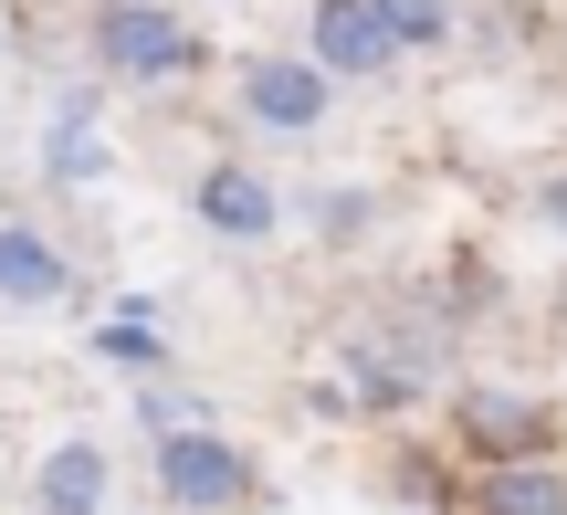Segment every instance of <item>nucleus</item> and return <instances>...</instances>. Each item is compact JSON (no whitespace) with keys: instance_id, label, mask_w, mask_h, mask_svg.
<instances>
[{"instance_id":"nucleus-13","label":"nucleus","mask_w":567,"mask_h":515,"mask_svg":"<svg viewBox=\"0 0 567 515\" xmlns=\"http://www.w3.org/2000/svg\"><path fill=\"white\" fill-rule=\"evenodd\" d=\"M536 222H547L557 243H567V179H547V189H536Z\"/></svg>"},{"instance_id":"nucleus-5","label":"nucleus","mask_w":567,"mask_h":515,"mask_svg":"<svg viewBox=\"0 0 567 515\" xmlns=\"http://www.w3.org/2000/svg\"><path fill=\"white\" fill-rule=\"evenodd\" d=\"M305 63H316L326 84H358V74H389L400 42L379 32L368 0H316V11H305Z\"/></svg>"},{"instance_id":"nucleus-12","label":"nucleus","mask_w":567,"mask_h":515,"mask_svg":"<svg viewBox=\"0 0 567 515\" xmlns=\"http://www.w3.org/2000/svg\"><path fill=\"white\" fill-rule=\"evenodd\" d=\"M105 358H116V369H137V379H147V369H158L168 348H158V327H137V316H116V327H105Z\"/></svg>"},{"instance_id":"nucleus-7","label":"nucleus","mask_w":567,"mask_h":515,"mask_svg":"<svg viewBox=\"0 0 567 515\" xmlns=\"http://www.w3.org/2000/svg\"><path fill=\"white\" fill-rule=\"evenodd\" d=\"M105 495H116V463H105V442H53L42 453V474H32V505L42 515H105Z\"/></svg>"},{"instance_id":"nucleus-2","label":"nucleus","mask_w":567,"mask_h":515,"mask_svg":"<svg viewBox=\"0 0 567 515\" xmlns=\"http://www.w3.org/2000/svg\"><path fill=\"white\" fill-rule=\"evenodd\" d=\"M95 63L116 84H179L189 63H200V42H189L179 11H158V0H105L95 11Z\"/></svg>"},{"instance_id":"nucleus-9","label":"nucleus","mask_w":567,"mask_h":515,"mask_svg":"<svg viewBox=\"0 0 567 515\" xmlns=\"http://www.w3.org/2000/svg\"><path fill=\"white\" fill-rule=\"evenodd\" d=\"M63 295V253L32 222H0V306H53Z\"/></svg>"},{"instance_id":"nucleus-6","label":"nucleus","mask_w":567,"mask_h":515,"mask_svg":"<svg viewBox=\"0 0 567 515\" xmlns=\"http://www.w3.org/2000/svg\"><path fill=\"white\" fill-rule=\"evenodd\" d=\"M189 210H200V231H221V243H274V231H284V200H274V179H252L243 158L200 168Z\"/></svg>"},{"instance_id":"nucleus-4","label":"nucleus","mask_w":567,"mask_h":515,"mask_svg":"<svg viewBox=\"0 0 567 515\" xmlns=\"http://www.w3.org/2000/svg\"><path fill=\"white\" fill-rule=\"evenodd\" d=\"M326 95H337V84H326L305 53H252L243 63V116L274 126V137H316V126H326Z\"/></svg>"},{"instance_id":"nucleus-8","label":"nucleus","mask_w":567,"mask_h":515,"mask_svg":"<svg viewBox=\"0 0 567 515\" xmlns=\"http://www.w3.org/2000/svg\"><path fill=\"white\" fill-rule=\"evenodd\" d=\"M473 515H567V463L557 453L484 463V474H473Z\"/></svg>"},{"instance_id":"nucleus-3","label":"nucleus","mask_w":567,"mask_h":515,"mask_svg":"<svg viewBox=\"0 0 567 515\" xmlns=\"http://www.w3.org/2000/svg\"><path fill=\"white\" fill-rule=\"evenodd\" d=\"M452 432L484 463H536L557 442V421H547V400H526V390H463L452 400Z\"/></svg>"},{"instance_id":"nucleus-11","label":"nucleus","mask_w":567,"mask_h":515,"mask_svg":"<svg viewBox=\"0 0 567 515\" xmlns=\"http://www.w3.org/2000/svg\"><path fill=\"white\" fill-rule=\"evenodd\" d=\"M53 168H63V179H95V168H105V147H95V105H63V126H53Z\"/></svg>"},{"instance_id":"nucleus-1","label":"nucleus","mask_w":567,"mask_h":515,"mask_svg":"<svg viewBox=\"0 0 567 515\" xmlns=\"http://www.w3.org/2000/svg\"><path fill=\"white\" fill-rule=\"evenodd\" d=\"M147 474H158V505L168 515H243L252 495H264L252 453L231 432H210V421H168V432L147 442Z\"/></svg>"},{"instance_id":"nucleus-10","label":"nucleus","mask_w":567,"mask_h":515,"mask_svg":"<svg viewBox=\"0 0 567 515\" xmlns=\"http://www.w3.org/2000/svg\"><path fill=\"white\" fill-rule=\"evenodd\" d=\"M368 11H379V32L400 42V53H442V42H452V21H463L452 0H368Z\"/></svg>"}]
</instances>
